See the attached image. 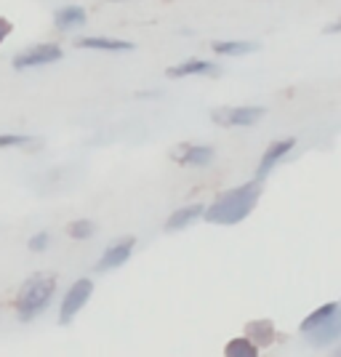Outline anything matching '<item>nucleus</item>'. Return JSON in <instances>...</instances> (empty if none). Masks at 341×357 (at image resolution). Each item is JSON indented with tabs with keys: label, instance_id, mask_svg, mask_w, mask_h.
I'll return each instance as SVG.
<instances>
[{
	"label": "nucleus",
	"instance_id": "obj_20",
	"mask_svg": "<svg viewBox=\"0 0 341 357\" xmlns=\"http://www.w3.org/2000/svg\"><path fill=\"white\" fill-rule=\"evenodd\" d=\"M48 243H51V235H48V232H35L30 238V243H27V248H30L32 253H43L45 248H48Z\"/></svg>",
	"mask_w": 341,
	"mask_h": 357
},
{
	"label": "nucleus",
	"instance_id": "obj_11",
	"mask_svg": "<svg viewBox=\"0 0 341 357\" xmlns=\"http://www.w3.org/2000/svg\"><path fill=\"white\" fill-rule=\"evenodd\" d=\"M339 310H341V301H328V304H323V307H317L315 312H310L304 320H301V326H298L301 336L310 333V331H315V328L326 326L328 320H333V317L339 314Z\"/></svg>",
	"mask_w": 341,
	"mask_h": 357
},
{
	"label": "nucleus",
	"instance_id": "obj_16",
	"mask_svg": "<svg viewBox=\"0 0 341 357\" xmlns=\"http://www.w3.org/2000/svg\"><path fill=\"white\" fill-rule=\"evenodd\" d=\"M213 51L222 54V56H243V54L259 51V43H251V40H216Z\"/></svg>",
	"mask_w": 341,
	"mask_h": 357
},
{
	"label": "nucleus",
	"instance_id": "obj_3",
	"mask_svg": "<svg viewBox=\"0 0 341 357\" xmlns=\"http://www.w3.org/2000/svg\"><path fill=\"white\" fill-rule=\"evenodd\" d=\"M93 296V280L89 278H80V280H75L67 291H64V298H61L59 304V326H70L77 312H83L86 310V304L91 301Z\"/></svg>",
	"mask_w": 341,
	"mask_h": 357
},
{
	"label": "nucleus",
	"instance_id": "obj_19",
	"mask_svg": "<svg viewBox=\"0 0 341 357\" xmlns=\"http://www.w3.org/2000/svg\"><path fill=\"white\" fill-rule=\"evenodd\" d=\"M32 136H22V134H0V149L6 147H24L30 144Z\"/></svg>",
	"mask_w": 341,
	"mask_h": 357
},
{
	"label": "nucleus",
	"instance_id": "obj_21",
	"mask_svg": "<svg viewBox=\"0 0 341 357\" xmlns=\"http://www.w3.org/2000/svg\"><path fill=\"white\" fill-rule=\"evenodd\" d=\"M11 30H14V24H11L8 19H3V16H0V43H3V40L11 35Z\"/></svg>",
	"mask_w": 341,
	"mask_h": 357
},
{
	"label": "nucleus",
	"instance_id": "obj_8",
	"mask_svg": "<svg viewBox=\"0 0 341 357\" xmlns=\"http://www.w3.org/2000/svg\"><path fill=\"white\" fill-rule=\"evenodd\" d=\"M174 158H176V163L190 165V168H206V165L213 163L216 152L208 144H184L174 152Z\"/></svg>",
	"mask_w": 341,
	"mask_h": 357
},
{
	"label": "nucleus",
	"instance_id": "obj_2",
	"mask_svg": "<svg viewBox=\"0 0 341 357\" xmlns=\"http://www.w3.org/2000/svg\"><path fill=\"white\" fill-rule=\"evenodd\" d=\"M54 294H56V278H51V275H32L30 280L22 283L19 294H16V317L22 323L35 320L38 314L51 307Z\"/></svg>",
	"mask_w": 341,
	"mask_h": 357
},
{
	"label": "nucleus",
	"instance_id": "obj_5",
	"mask_svg": "<svg viewBox=\"0 0 341 357\" xmlns=\"http://www.w3.org/2000/svg\"><path fill=\"white\" fill-rule=\"evenodd\" d=\"M61 56H64V51H61L56 43H43V45H32L27 51L16 54L11 64H14V70H35V67L54 64V61H59Z\"/></svg>",
	"mask_w": 341,
	"mask_h": 357
},
{
	"label": "nucleus",
	"instance_id": "obj_6",
	"mask_svg": "<svg viewBox=\"0 0 341 357\" xmlns=\"http://www.w3.org/2000/svg\"><path fill=\"white\" fill-rule=\"evenodd\" d=\"M296 147V139L291 136V139H278V142H272L267 147V152L262 155V160L256 165V181H264V178L278 168L282 158H288L291 155V149Z\"/></svg>",
	"mask_w": 341,
	"mask_h": 357
},
{
	"label": "nucleus",
	"instance_id": "obj_15",
	"mask_svg": "<svg viewBox=\"0 0 341 357\" xmlns=\"http://www.w3.org/2000/svg\"><path fill=\"white\" fill-rule=\"evenodd\" d=\"M75 45L89 51H134V43L118 40V38H77Z\"/></svg>",
	"mask_w": 341,
	"mask_h": 357
},
{
	"label": "nucleus",
	"instance_id": "obj_4",
	"mask_svg": "<svg viewBox=\"0 0 341 357\" xmlns=\"http://www.w3.org/2000/svg\"><path fill=\"white\" fill-rule=\"evenodd\" d=\"M264 115H267L264 107H219L211 112V120L224 128H245V126L259 123Z\"/></svg>",
	"mask_w": 341,
	"mask_h": 357
},
{
	"label": "nucleus",
	"instance_id": "obj_10",
	"mask_svg": "<svg viewBox=\"0 0 341 357\" xmlns=\"http://www.w3.org/2000/svg\"><path fill=\"white\" fill-rule=\"evenodd\" d=\"M304 339L312 344V347H331L333 342L341 339V310L333 320H328L326 326L315 328L310 333H304Z\"/></svg>",
	"mask_w": 341,
	"mask_h": 357
},
{
	"label": "nucleus",
	"instance_id": "obj_22",
	"mask_svg": "<svg viewBox=\"0 0 341 357\" xmlns=\"http://www.w3.org/2000/svg\"><path fill=\"white\" fill-rule=\"evenodd\" d=\"M326 32H341V22H336V24H328Z\"/></svg>",
	"mask_w": 341,
	"mask_h": 357
},
{
	"label": "nucleus",
	"instance_id": "obj_9",
	"mask_svg": "<svg viewBox=\"0 0 341 357\" xmlns=\"http://www.w3.org/2000/svg\"><path fill=\"white\" fill-rule=\"evenodd\" d=\"M206 208L208 206H203V203H192V206H184V208L174 211L168 216V222H165V232H181V229H187L190 224H195L197 219L206 216Z\"/></svg>",
	"mask_w": 341,
	"mask_h": 357
},
{
	"label": "nucleus",
	"instance_id": "obj_18",
	"mask_svg": "<svg viewBox=\"0 0 341 357\" xmlns=\"http://www.w3.org/2000/svg\"><path fill=\"white\" fill-rule=\"evenodd\" d=\"M70 238L73 240H89L96 235V224L91 222V219H77V222L70 224Z\"/></svg>",
	"mask_w": 341,
	"mask_h": 357
},
{
	"label": "nucleus",
	"instance_id": "obj_1",
	"mask_svg": "<svg viewBox=\"0 0 341 357\" xmlns=\"http://www.w3.org/2000/svg\"><path fill=\"white\" fill-rule=\"evenodd\" d=\"M262 197V181H245L240 187H232L222 192L211 206L206 208V219L208 224H219V227H232V224L245 222L253 213L256 203Z\"/></svg>",
	"mask_w": 341,
	"mask_h": 357
},
{
	"label": "nucleus",
	"instance_id": "obj_13",
	"mask_svg": "<svg viewBox=\"0 0 341 357\" xmlns=\"http://www.w3.org/2000/svg\"><path fill=\"white\" fill-rule=\"evenodd\" d=\"M245 336H248V339L262 349V347L275 344L278 331H275V323H272V320H253V323L245 326Z\"/></svg>",
	"mask_w": 341,
	"mask_h": 357
},
{
	"label": "nucleus",
	"instance_id": "obj_17",
	"mask_svg": "<svg viewBox=\"0 0 341 357\" xmlns=\"http://www.w3.org/2000/svg\"><path fill=\"white\" fill-rule=\"evenodd\" d=\"M224 357H259V347L248 336H238V339H229L227 342Z\"/></svg>",
	"mask_w": 341,
	"mask_h": 357
},
{
	"label": "nucleus",
	"instance_id": "obj_14",
	"mask_svg": "<svg viewBox=\"0 0 341 357\" xmlns=\"http://www.w3.org/2000/svg\"><path fill=\"white\" fill-rule=\"evenodd\" d=\"M219 73V67L213 64V61H206V59H187L176 64V67H171L168 70V77H190V75H216Z\"/></svg>",
	"mask_w": 341,
	"mask_h": 357
},
{
	"label": "nucleus",
	"instance_id": "obj_23",
	"mask_svg": "<svg viewBox=\"0 0 341 357\" xmlns=\"http://www.w3.org/2000/svg\"><path fill=\"white\" fill-rule=\"evenodd\" d=\"M328 357H341V344L336 347V349H331V355H328Z\"/></svg>",
	"mask_w": 341,
	"mask_h": 357
},
{
	"label": "nucleus",
	"instance_id": "obj_12",
	"mask_svg": "<svg viewBox=\"0 0 341 357\" xmlns=\"http://www.w3.org/2000/svg\"><path fill=\"white\" fill-rule=\"evenodd\" d=\"M86 8H80V6H64V8H56V14H54V27L61 32L67 30H77V27H83L86 24Z\"/></svg>",
	"mask_w": 341,
	"mask_h": 357
},
{
	"label": "nucleus",
	"instance_id": "obj_7",
	"mask_svg": "<svg viewBox=\"0 0 341 357\" xmlns=\"http://www.w3.org/2000/svg\"><path fill=\"white\" fill-rule=\"evenodd\" d=\"M134 248H136V238H123V240H118V243H112V245L104 248V253L99 256L96 269H99V272H112V269L123 267V264L131 259Z\"/></svg>",
	"mask_w": 341,
	"mask_h": 357
}]
</instances>
